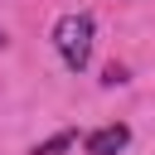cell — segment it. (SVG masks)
<instances>
[{
	"instance_id": "3957f363",
	"label": "cell",
	"mask_w": 155,
	"mask_h": 155,
	"mask_svg": "<svg viewBox=\"0 0 155 155\" xmlns=\"http://www.w3.org/2000/svg\"><path fill=\"white\" fill-rule=\"evenodd\" d=\"M78 140V131H58V136H48V140H39L34 145V155H58V150H68Z\"/></svg>"
},
{
	"instance_id": "5b68a950",
	"label": "cell",
	"mask_w": 155,
	"mask_h": 155,
	"mask_svg": "<svg viewBox=\"0 0 155 155\" xmlns=\"http://www.w3.org/2000/svg\"><path fill=\"white\" fill-rule=\"evenodd\" d=\"M5 44H10V34H5V29H0V48H5Z\"/></svg>"
},
{
	"instance_id": "6da1fadb",
	"label": "cell",
	"mask_w": 155,
	"mask_h": 155,
	"mask_svg": "<svg viewBox=\"0 0 155 155\" xmlns=\"http://www.w3.org/2000/svg\"><path fill=\"white\" fill-rule=\"evenodd\" d=\"M92 34H97V24H92L87 10H68V15L53 19V48H58L68 73H82L92 63Z\"/></svg>"
},
{
	"instance_id": "277c9868",
	"label": "cell",
	"mask_w": 155,
	"mask_h": 155,
	"mask_svg": "<svg viewBox=\"0 0 155 155\" xmlns=\"http://www.w3.org/2000/svg\"><path fill=\"white\" fill-rule=\"evenodd\" d=\"M102 82H107V87H116V82H126V68H116V63H111V68H107V78H102Z\"/></svg>"
},
{
	"instance_id": "7a4b0ae2",
	"label": "cell",
	"mask_w": 155,
	"mask_h": 155,
	"mask_svg": "<svg viewBox=\"0 0 155 155\" xmlns=\"http://www.w3.org/2000/svg\"><path fill=\"white\" fill-rule=\"evenodd\" d=\"M82 145H87V155H116V150H126V145H131V126H121V121L97 126Z\"/></svg>"
}]
</instances>
